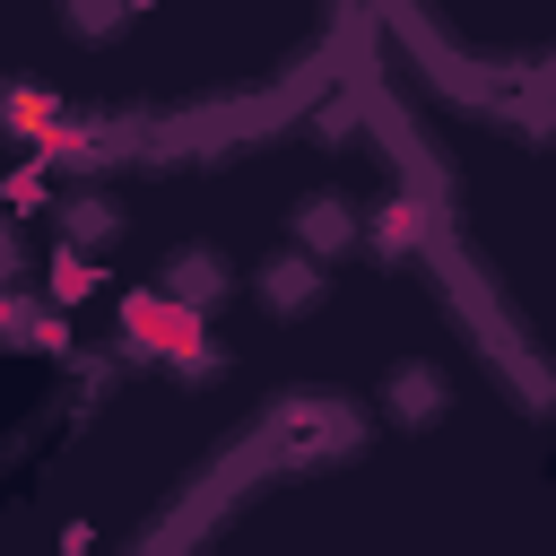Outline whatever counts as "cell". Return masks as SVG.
Masks as SVG:
<instances>
[{"instance_id":"5b68a950","label":"cell","mask_w":556,"mask_h":556,"mask_svg":"<svg viewBox=\"0 0 556 556\" xmlns=\"http://www.w3.org/2000/svg\"><path fill=\"white\" fill-rule=\"evenodd\" d=\"M382 408H391L400 426H434V417H443V374H434V365H400V374L382 382Z\"/></svg>"},{"instance_id":"7a4b0ae2","label":"cell","mask_w":556,"mask_h":556,"mask_svg":"<svg viewBox=\"0 0 556 556\" xmlns=\"http://www.w3.org/2000/svg\"><path fill=\"white\" fill-rule=\"evenodd\" d=\"M252 295H261L269 313H313V304H321V261H313V252H269L261 278H252Z\"/></svg>"},{"instance_id":"3957f363","label":"cell","mask_w":556,"mask_h":556,"mask_svg":"<svg viewBox=\"0 0 556 556\" xmlns=\"http://www.w3.org/2000/svg\"><path fill=\"white\" fill-rule=\"evenodd\" d=\"M356 226H365V217H356L348 200H330V191H313V200L295 208V243H304L313 261H321V252H348V243H356Z\"/></svg>"},{"instance_id":"ba28073f","label":"cell","mask_w":556,"mask_h":556,"mask_svg":"<svg viewBox=\"0 0 556 556\" xmlns=\"http://www.w3.org/2000/svg\"><path fill=\"white\" fill-rule=\"evenodd\" d=\"M122 9H130V0H61V26L87 35V43H104V35L122 26Z\"/></svg>"},{"instance_id":"277c9868","label":"cell","mask_w":556,"mask_h":556,"mask_svg":"<svg viewBox=\"0 0 556 556\" xmlns=\"http://www.w3.org/2000/svg\"><path fill=\"white\" fill-rule=\"evenodd\" d=\"M165 295H174V304H191V313H208V304L226 295V261H217V252H200V243H191V252H174V261H165Z\"/></svg>"},{"instance_id":"52a82bcc","label":"cell","mask_w":556,"mask_h":556,"mask_svg":"<svg viewBox=\"0 0 556 556\" xmlns=\"http://www.w3.org/2000/svg\"><path fill=\"white\" fill-rule=\"evenodd\" d=\"M113 226H122V217H113V200H96V191H87V200H61V235H78V243H104Z\"/></svg>"},{"instance_id":"6da1fadb","label":"cell","mask_w":556,"mask_h":556,"mask_svg":"<svg viewBox=\"0 0 556 556\" xmlns=\"http://www.w3.org/2000/svg\"><path fill=\"white\" fill-rule=\"evenodd\" d=\"M356 408L348 400H287V408H269V460H287V469H313V460H330V452H356Z\"/></svg>"},{"instance_id":"9c48e42d","label":"cell","mask_w":556,"mask_h":556,"mask_svg":"<svg viewBox=\"0 0 556 556\" xmlns=\"http://www.w3.org/2000/svg\"><path fill=\"white\" fill-rule=\"evenodd\" d=\"M87 287H96V269H87V252H61V261H52V295H61V304H78Z\"/></svg>"},{"instance_id":"8992f818","label":"cell","mask_w":556,"mask_h":556,"mask_svg":"<svg viewBox=\"0 0 556 556\" xmlns=\"http://www.w3.org/2000/svg\"><path fill=\"white\" fill-rule=\"evenodd\" d=\"M356 235H374L382 252H417V243H426V208H417V200H382L374 226H356Z\"/></svg>"}]
</instances>
